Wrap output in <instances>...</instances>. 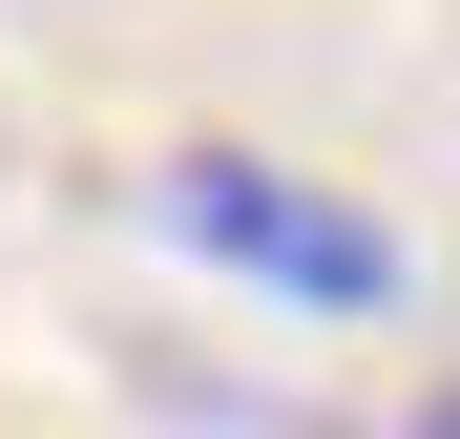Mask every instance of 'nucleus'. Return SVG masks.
I'll use <instances>...</instances> for the list:
<instances>
[{"instance_id": "obj_1", "label": "nucleus", "mask_w": 460, "mask_h": 439, "mask_svg": "<svg viewBox=\"0 0 460 439\" xmlns=\"http://www.w3.org/2000/svg\"><path fill=\"white\" fill-rule=\"evenodd\" d=\"M146 209H168V251L293 293V314H398V231H376L356 189L272 168V146H168V168H146Z\"/></svg>"}]
</instances>
